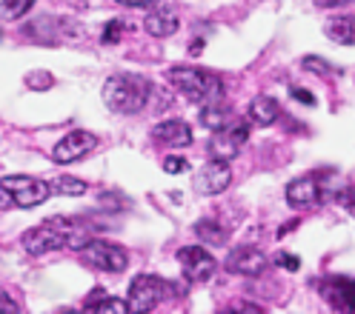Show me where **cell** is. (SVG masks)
Instances as JSON below:
<instances>
[{"label":"cell","instance_id":"6da1fadb","mask_svg":"<svg viewBox=\"0 0 355 314\" xmlns=\"http://www.w3.org/2000/svg\"><path fill=\"white\" fill-rule=\"evenodd\" d=\"M103 103L115 115H138L152 95V83L141 75H112L103 83Z\"/></svg>","mask_w":355,"mask_h":314},{"label":"cell","instance_id":"7a4b0ae2","mask_svg":"<svg viewBox=\"0 0 355 314\" xmlns=\"http://www.w3.org/2000/svg\"><path fill=\"white\" fill-rule=\"evenodd\" d=\"M166 80L181 98H187L189 103H201V106L220 100L227 92L224 80L207 69H198V66H175V69L166 72Z\"/></svg>","mask_w":355,"mask_h":314},{"label":"cell","instance_id":"3957f363","mask_svg":"<svg viewBox=\"0 0 355 314\" xmlns=\"http://www.w3.org/2000/svg\"><path fill=\"white\" fill-rule=\"evenodd\" d=\"M80 232L78 226V220L75 217H49V220H43L37 223L35 229L24 232V249L35 257L40 255H49V252H58V249H69V243L72 237Z\"/></svg>","mask_w":355,"mask_h":314},{"label":"cell","instance_id":"277c9868","mask_svg":"<svg viewBox=\"0 0 355 314\" xmlns=\"http://www.w3.org/2000/svg\"><path fill=\"white\" fill-rule=\"evenodd\" d=\"M178 295V288L164 280V277H155V275H138L135 280L129 283V311H158L166 300H172Z\"/></svg>","mask_w":355,"mask_h":314},{"label":"cell","instance_id":"5b68a950","mask_svg":"<svg viewBox=\"0 0 355 314\" xmlns=\"http://www.w3.org/2000/svg\"><path fill=\"white\" fill-rule=\"evenodd\" d=\"M83 35V26L72 17H60V15H46L37 17L32 24L24 26V37L32 43H46V46H55V43H66V40H78Z\"/></svg>","mask_w":355,"mask_h":314},{"label":"cell","instance_id":"8992f818","mask_svg":"<svg viewBox=\"0 0 355 314\" xmlns=\"http://www.w3.org/2000/svg\"><path fill=\"white\" fill-rule=\"evenodd\" d=\"M80 252H83L86 266H92L95 272H103V275H121L129 266V255L123 246L101 240V237H92V243L83 246Z\"/></svg>","mask_w":355,"mask_h":314},{"label":"cell","instance_id":"52a82bcc","mask_svg":"<svg viewBox=\"0 0 355 314\" xmlns=\"http://www.w3.org/2000/svg\"><path fill=\"white\" fill-rule=\"evenodd\" d=\"M0 186L12 194L15 206H20V209H35L46 197H52L49 183L37 181V177H29V174H6V177H0Z\"/></svg>","mask_w":355,"mask_h":314},{"label":"cell","instance_id":"ba28073f","mask_svg":"<svg viewBox=\"0 0 355 314\" xmlns=\"http://www.w3.org/2000/svg\"><path fill=\"white\" fill-rule=\"evenodd\" d=\"M247 140H250V123L232 120L224 129H215L212 140H209V154L218 157V160H232V157H238V151L243 149Z\"/></svg>","mask_w":355,"mask_h":314},{"label":"cell","instance_id":"9c48e42d","mask_svg":"<svg viewBox=\"0 0 355 314\" xmlns=\"http://www.w3.org/2000/svg\"><path fill=\"white\" fill-rule=\"evenodd\" d=\"M232 183V169H230V160H218L212 157L209 163H204L201 169L195 172L192 177V189L204 197H212V194H220L227 192Z\"/></svg>","mask_w":355,"mask_h":314},{"label":"cell","instance_id":"30bf717a","mask_svg":"<svg viewBox=\"0 0 355 314\" xmlns=\"http://www.w3.org/2000/svg\"><path fill=\"white\" fill-rule=\"evenodd\" d=\"M98 149V138L92 131H83V129H75L69 131L66 138L52 149V160L60 163V166H69V163H78L83 157H89Z\"/></svg>","mask_w":355,"mask_h":314},{"label":"cell","instance_id":"8fae6325","mask_svg":"<svg viewBox=\"0 0 355 314\" xmlns=\"http://www.w3.org/2000/svg\"><path fill=\"white\" fill-rule=\"evenodd\" d=\"M178 263H181L184 277L189 283H207L218 268L215 257L204 249V246H184V249L178 252Z\"/></svg>","mask_w":355,"mask_h":314},{"label":"cell","instance_id":"7c38bea8","mask_svg":"<svg viewBox=\"0 0 355 314\" xmlns=\"http://www.w3.org/2000/svg\"><path fill=\"white\" fill-rule=\"evenodd\" d=\"M327 197L324 186H321V174H304L286 186V203L293 209H313Z\"/></svg>","mask_w":355,"mask_h":314},{"label":"cell","instance_id":"4fadbf2b","mask_svg":"<svg viewBox=\"0 0 355 314\" xmlns=\"http://www.w3.org/2000/svg\"><path fill=\"white\" fill-rule=\"evenodd\" d=\"M227 272L232 275H241V277H258L266 272V266H270V260H266V255L261 249H252V246H238V249H232L227 255Z\"/></svg>","mask_w":355,"mask_h":314},{"label":"cell","instance_id":"5bb4252c","mask_svg":"<svg viewBox=\"0 0 355 314\" xmlns=\"http://www.w3.org/2000/svg\"><path fill=\"white\" fill-rule=\"evenodd\" d=\"M321 291L336 311H355V280L352 277H329Z\"/></svg>","mask_w":355,"mask_h":314},{"label":"cell","instance_id":"9a60e30c","mask_svg":"<svg viewBox=\"0 0 355 314\" xmlns=\"http://www.w3.org/2000/svg\"><path fill=\"white\" fill-rule=\"evenodd\" d=\"M152 140L169 149H184L192 143V129L187 120H164L152 129Z\"/></svg>","mask_w":355,"mask_h":314},{"label":"cell","instance_id":"2e32d148","mask_svg":"<svg viewBox=\"0 0 355 314\" xmlns=\"http://www.w3.org/2000/svg\"><path fill=\"white\" fill-rule=\"evenodd\" d=\"M178 26H181V20H178L175 9H169V6H158L155 12H149L146 20H144V29L152 37H172L178 32Z\"/></svg>","mask_w":355,"mask_h":314},{"label":"cell","instance_id":"e0dca14e","mask_svg":"<svg viewBox=\"0 0 355 314\" xmlns=\"http://www.w3.org/2000/svg\"><path fill=\"white\" fill-rule=\"evenodd\" d=\"M198 120H201V126H207L209 131L224 129L227 123H232V106L224 103V98L212 100V103H204L201 111H198Z\"/></svg>","mask_w":355,"mask_h":314},{"label":"cell","instance_id":"ac0fdd59","mask_svg":"<svg viewBox=\"0 0 355 314\" xmlns=\"http://www.w3.org/2000/svg\"><path fill=\"white\" fill-rule=\"evenodd\" d=\"M327 37L338 46H355V15H338L324 26Z\"/></svg>","mask_w":355,"mask_h":314},{"label":"cell","instance_id":"d6986e66","mask_svg":"<svg viewBox=\"0 0 355 314\" xmlns=\"http://www.w3.org/2000/svg\"><path fill=\"white\" fill-rule=\"evenodd\" d=\"M278 118H281V106H278L275 98L261 95V98H255V100L250 103V120H252L255 126H272Z\"/></svg>","mask_w":355,"mask_h":314},{"label":"cell","instance_id":"ffe728a7","mask_svg":"<svg viewBox=\"0 0 355 314\" xmlns=\"http://www.w3.org/2000/svg\"><path fill=\"white\" fill-rule=\"evenodd\" d=\"M195 234L201 237V240H207L209 246H224L227 243V229L220 226V223L215 220V217H204V220H198L195 223Z\"/></svg>","mask_w":355,"mask_h":314},{"label":"cell","instance_id":"44dd1931","mask_svg":"<svg viewBox=\"0 0 355 314\" xmlns=\"http://www.w3.org/2000/svg\"><path fill=\"white\" fill-rule=\"evenodd\" d=\"M86 311H95V314H126L129 311V303L126 300H118V297L95 295V297H89Z\"/></svg>","mask_w":355,"mask_h":314},{"label":"cell","instance_id":"7402d4cb","mask_svg":"<svg viewBox=\"0 0 355 314\" xmlns=\"http://www.w3.org/2000/svg\"><path fill=\"white\" fill-rule=\"evenodd\" d=\"M49 192L60 194V197H80V194H86V183L78 181V177L60 174V177H55V181H49Z\"/></svg>","mask_w":355,"mask_h":314},{"label":"cell","instance_id":"603a6c76","mask_svg":"<svg viewBox=\"0 0 355 314\" xmlns=\"http://www.w3.org/2000/svg\"><path fill=\"white\" fill-rule=\"evenodd\" d=\"M32 6L35 0H0V20H20Z\"/></svg>","mask_w":355,"mask_h":314},{"label":"cell","instance_id":"cb8c5ba5","mask_svg":"<svg viewBox=\"0 0 355 314\" xmlns=\"http://www.w3.org/2000/svg\"><path fill=\"white\" fill-rule=\"evenodd\" d=\"M336 200H338V206H341L347 214L355 217V186H344V189L336 194Z\"/></svg>","mask_w":355,"mask_h":314},{"label":"cell","instance_id":"d4e9b609","mask_svg":"<svg viewBox=\"0 0 355 314\" xmlns=\"http://www.w3.org/2000/svg\"><path fill=\"white\" fill-rule=\"evenodd\" d=\"M301 66L306 72H315V75H329L332 72V66L327 63V60H321V57H315V55H309V57H304L301 60Z\"/></svg>","mask_w":355,"mask_h":314},{"label":"cell","instance_id":"484cf974","mask_svg":"<svg viewBox=\"0 0 355 314\" xmlns=\"http://www.w3.org/2000/svg\"><path fill=\"white\" fill-rule=\"evenodd\" d=\"M121 35H123V24H121V20H109V24L103 26V32H101V43H118Z\"/></svg>","mask_w":355,"mask_h":314},{"label":"cell","instance_id":"4316f807","mask_svg":"<svg viewBox=\"0 0 355 314\" xmlns=\"http://www.w3.org/2000/svg\"><path fill=\"white\" fill-rule=\"evenodd\" d=\"M164 172H169V174H184V172H189L187 157H166V160H164Z\"/></svg>","mask_w":355,"mask_h":314},{"label":"cell","instance_id":"83f0119b","mask_svg":"<svg viewBox=\"0 0 355 314\" xmlns=\"http://www.w3.org/2000/svg\"><path fill=\"white\" fill-rule=\"evenodd\" d=\"M275 263H278L281 268H286V272H298V268H301V257L286 255V252H278V255H275Z\"/></svg>","mask_w":355,"mask_h":314},{"label":"cell","instance_id":"f1b7e54d","mask_svg":"<svg viewBox=\"0 0 355 314\" xmlns=\"http://www.w3.org/2000/svg\"><path fill=\"white\" fill-rule=\"evenodd\" d=\"M24 308H20V303L17 300H12L6 291H0V314H20Z\"/></svg>","mask_w":355,"mask_h":314},{"label":"cell","instance_id":"f546056e","mask_svg":"<svg viewBox=\"0 0 355 314\" xmlns=\"http://www.w3.org/2000/svg\"><path fill=\"white\" fill-rule=\"evenodd\" d=\"M227 311H241V314H263L266 308H261L258 303H232Z\"/></svg>","mask_w":355,"mask_h":314},{"label":"cell","instance_id":"4dcf8cb0","mask_svg":"<svg viewBox=\"0 0 355 314\" xmlns=\"http://www.w3.org/2000/svg\"><path fill=\"white\" fill-rule=\"evenodd\" d=\"M293 98L301 100V103H306V106H313V103H315V95H313V92H306V89H293Z\"/></svg>","mask_w":355,"mask_h":314},{"label":"cell","instance_id":"1f68e13d","mask_svg":"<svg viewBox=\"0 0 355 314\" xmlns=\"http://www.w3.org/2000/svg\"><path fill=\"white\" fill-rule=\"evenodd\" d=\"M315 6H321V9H338V6H347V3H352V0H313Z\"/></svg>","mask_w":355,"mask_h":314},{"label":"cell","instance_id":"d6a6232c","mask_svg":"<svg viewBox=\"0 0 355 314\" xmlns=\"http://www.w3.org/2000/svg\"><path fill=\"white\" fill-rule=\"evenodd\" d=\"M15 206V200H12V194L0 186V212H6V209H12Z\"/></svg>","mask_w":355,"mask_h":314},{"label":"cell","instance_id":"836d02e7","mask_svg":"<svg viewBox=\"0 0 355 314\" xmlns=\"http://www.w3.org/2000/svg\"><path fill=\"white\" fill-rule=\"evenodd\" d=\"M121 6H132V9H144V6H152L155 0H115Z\"/></svg>","mask_w":355,"mask_h":314}]
</instances>
